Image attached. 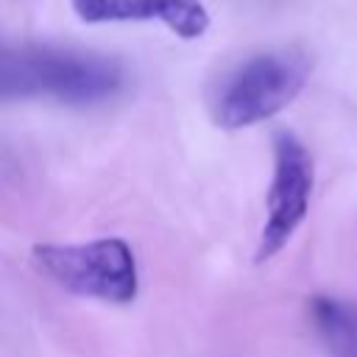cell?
<instances>
[{
    "label": "cell",
    "instance_id": "6da1fadb",
    "mask_svg": "<svg viewBox=\"0 0 357 357\" xmlns=\"http://www.w3.org/2000/svg\"><path fill=\"white\" fill-rule=\"evenodd\" d=\"M120 86L114 61L39 45L0 47V100L56 98L64 103H92Z\"/></svg>",
    "mask_w": 357,
    "mask_h": 357
},
{
    "label": "cell",
    "instance_id": "7a4b0ae2",
    "mask_svg": "<svg viewBox=\"0 0 357 357\" xmlns=\"http://www.w3.org/2000/svg\"><path fill=\"white\" fill-rule=\"evenodd\" d=\"M33 262L59 287L84 298H100L112 304L134 301L139 290L137 262L131 248L117 237L73 245H33Z\"/></svg>",
    "mask_w": 357,
    "mask_h": 357
},
{
    "label": "cell",
    "instance_id": "3957f363",
    "mask_svg": "<svg viewBox=\"0 0 357 357\" xmlns=\"http://www.w3.org/2000/svg\"><path fill=\"white\" fill-rule=\"evenodd\" d=\"M310 73L312 59L298 47L248 59L218 100V123L223 128H245L279 114L304 89Z\"/></svg>",
    "mask_w": 357,
    "mask_h": 357
},
{
    "label": "cell",
    "instance_id": "277c9868",
    "mask_svg": "<svg viewBox=\"0 0 357 357\" xmlns=\"http://www.w3.org/2000/svg\"><path fill=\"white\" fill-rule=\"evenodd\" d=\"M315 187V165L307 145L290 134H273V173L265 195V223L259 231L257 262L276 257L298 231L310 212Z\"/></svg>",
    "mask_w": 357,
    "mask_h": 357
},
{
    "label": "cell",
    "instance_id": "5b68a950",
    "mask_svg": "<svg viewBox=\"0 0 357 357\" xmlns=\"http://www.w3.org/2000/svg\"><path fill=\"white\" fill-rule=\"evenodd\" d=\"M73 11L89 25L159 20L181 39H198L209 28V14L201 0H73Z\"/></svg>",
    "mask_w": 357,
    "mask_h": 357
},
{
    "label": "cell",
    "instance_id": "8992f818",
    "mask_svg": "<svg viewBox=\"0 0 357 357\" xmlns=\"http://www.w3.org/2000/svg\"><path fill=\"white\" fill-rule=\"evenodd\" d=\"M310 315L335 357H357V310L351 304L318 296L310 304Z\"/></svg>",
    "mask_w": 357,
    "mask_h": 357
}]
</instances>
